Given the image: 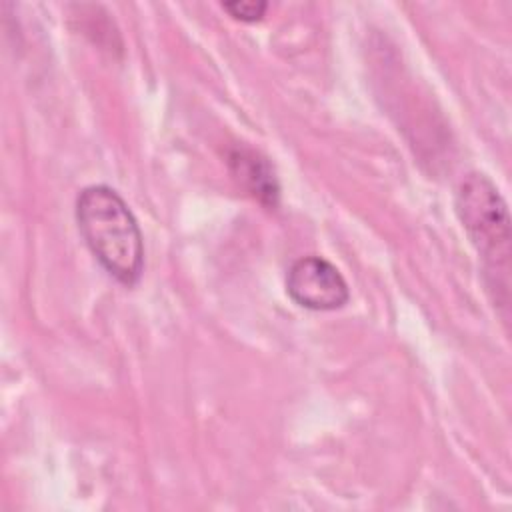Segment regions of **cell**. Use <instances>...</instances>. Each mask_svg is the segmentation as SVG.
<instances>
[{"mask_svg": "<svg viewBox=\"0 0 512 512\" xmlns=\"http://www.w3.org/2000/svg\"><path fill=\"white\" fill-rule=\"evenodd\" d=\"M76 222L102 268L126 286L136 284L144 266V244L122 196L106 184L86 186L76 198Z\"/></svg>", "mask_w": 512, "mask_h": 512, "instance_id": "6da1fadb", "label": "cell"}, {"mask_svg": "<svg viewBox=\"0 0 512 512\" xmlns=\"http://www.w3.org/2000/svg\"><path fill=\"white\" fill-rule=\"evenodd\" d=\"M456 214L476 248L494 302L508 306L510 216L504 198L486 174L470 172L456 188Z\"/></svg>", "mask_w": 512, "mask_h": 512, "instance_id": "7a4b0ae2", "label": "cell"}, {"mask_svg": "<svg viewBox=\"0 0 512 512\" xmlns=\"http://www.w3.org/2000/svg\"><path fill=\"white\" fill-rule=\"evenodd\" d=\"M286 292L298 306L316 312L338 310L350 298L344 276L322 256L298 258L288 268Z\"/></svg>", "mask_w": 512, "mask_h": 512, "instance_id": "3957f363", "label": "cell"}, {"mask_svg": "<svg viewBox=\"0 0 512 512\" xmlns=\"http://www.w3.org/2000/svg\"><path fill=\"white\" fill-rule=\"evenodd\" d=\"M228 168L232 178L258 202L274 208L280 198V186L270 162L244 146H234L228 152Z\"/></svg>", "mask_w": 512, "mask_h": 512, "instance_id": "277c9868", "label": "cell"}, {"mask_svg": "<svg viewBox=\"0 0 512 512\" xmlns=\"http://www.w3.org/2000/svg\"><path fill=\"white\" fill-rule=\"evenodd\" d=\"M220 6L240 22H258L268 10V4L262 0H232V2H222Z\"/></svg>", "mask_w": 512, "mask_h": 512, "instance_id": "5b68a950", "label": "cell"}]
</instances>
